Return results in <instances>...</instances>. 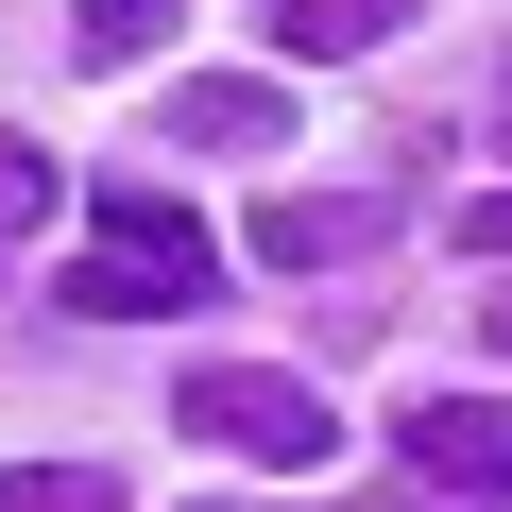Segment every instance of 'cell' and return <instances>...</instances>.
Masks as SVG:
<instances>
[{
  "instance_id": "8992f818",
  "label": "cell",
  "mask_w": 512,
  "mask_h": 512,
  "mask_svg": "<svg viewBox=\"0 0 512 512\" xmlns=\"http://www.w3.org/2000/svg\"><path fill=\"white\" fill-rule=\"evenodd\" d=\"M393 18L410 0H274V52L291 69H359V52H393Z\"/></svg>"
},
{
  "instance_id": "7c38bea8",
  "label": "cell",
  "mask_w": 512,
  "mask_h": 512,
  "mask_svg": "<svg viewBox=\"0 0 512 512\" xmlns=\"http://www.w3.org/2000/svg\"><path fill=\"white\" fill-rule=\"evenodd\" d=\"M359 512H444V495H359Z\"/></svg>"
},
{
  "instance_id": "3957f363",
  "label": "cell",
  "mask_w": 512,
  "mask_h": 512,
  "mask_svg": "<svg viewBox=\"0 0 512 512\" xmlns=\"http://www.w3.org/2000/svg\"><path fill=\"white\" fill-rule=\"evenodd\" d=\"M410 478L461 495V512H495L512 495V393H427L410 410Z\"/></svg>"
},
{
  "instance_id": "7a4b0ae2",
  "label": "cell",
  "mask_w": 512,
  "mask_h": 512,
  "mask_svg": "<svg viewBox=\"0 0 512 512\" xmlns=\"http://www.w3.org/2000/svg\"><path fill=\"white\" fill-rule=\"evenodd\" d=\"M171 427L188 444H222V461H256V478H308L342 427H325V393L308 376H274V359H205L188 393H171Z\"/></svg>"
},
{
  "instance_id": "4fadbf2b",
  "label": "cell",
  "mask_w": 512,
  "mask_h": 512,
  "mask_svg": "<svg viewBox=\"0 0 512 512\" xmlns=\"http://www.w3.org/2000/svg\"><path fill=\"white\" fill-rule=\"evenodd\" d=\"M495 359H512V291H495Z\"/></svg>"
},
{
  "instance_id": "30bf717a",
  "label": "cell",
  "mask_w": 512,
  "mask_h": 512,
  "mask_svg": "<svg viewBox=\"0 0 512 512\" xmlns=\"http://www.w3.org/2000/svg\"><path fill=\"white\" fill-rule=\"evenodd\" d=\"M461 239H478V256H512V188H478V205H461Z\"/></svg>"
},
{
  "instance_id": "6da1fadb",
  "label": "cell",
  "mask_w": 512,
  "mask_h": 512,
  "mask_svg": "<svg viewBox=\"0 0 512 512\" xmlns=\"http://www.w3.org/2000/svg\"><path fill=\"white\" fill-rule=\"evenodd\" d=\"M52 291H69L86 325H171V308L222 291V239H205L171 188H103V205H86V256H69Z\"/></svg>"
},
{
  "instance_id": "52a82bcc",
  "label": "cell",
  "mask_w": 512,
  "mask_h": 512,
  "mask_svg": "<svg viewBox=\"0 0 512 512\" xmlns=\"http://www.w3.org/2000/svg\"><path fill=\"white\" fill-rule=\"evenodd\" d=\"M171 18H188V0H69V52H86V69H137Z\"/></svg>"
},
{
  "instance_id": "ba28073f",
  "label": "cell",
  "mask_w": 512,
  "mask_h": 512,
  "mask_svg": "<svg viewBox=\"0 0 512 512\" xmlns=\"http://www.w3.org/2000/svg\"><path fill=\"white\" fill-rule=\"evenodd\" d=\"M0 512H120V478H103V461H18Z\"/></svg>"
},
{
  "instance_id": "277c9868",
  "label": "cell",
  "mask_w": 512,
  "mask_h": 512,
  "mask_svg": "<svg viewBox=\"0 0 512 512\" xmlns=\"http://www.w3.org/2000/svg\"><path fill=\"white\" fill-rule=\"evenodd\" d=\"M376 239H393V205H376V188H274L239 256H256V274H342V256H376Z\"/></svg>"
},
{
  "instance_id": "9c48e42d",
  "label": "cell",
  "mask_w": 512,
  "mask_h": 512,
  "mask_svg": "<svg viewBox=\"0 0 512 512\" xmlns=\"http://www.w3.org/2000/svg\"><path fill=\"white\" fill-rule=\"evenodd\" d=\"M18 222H52V154H35V137H0V239H18Z\"/></svg>"
},
{
  "instance_id": "5b68a950",
  "label": "cell",
  "mask_w": 512,
  "mask_h": 512,
  "mask_svg": "<svg viewBox=\"0 0 512 512\" xmlns=\"http://www.w3.org/2000/svg\"><path fill=\"white\" fill-rule=\"evenodd\" d=\"M188 137H205V154H274L291 103L256 86V69H205V86H171V154H188Z\"/></svg>"
},
{
  "instance_id": "8fae6325",
  "label": "cell",
  "mask_w": 512,
  "mask_h": 512,
  "mask_svg": "<svg viewBox=\"0 0 512 512\" xmlns=\"http://www.w3.org/2000/svg\"><path fill=\"white\" fill-rule=\"evenodd\" d=\"M478 154H512V52H495V86H478Z\"/></svg>"
}]
</instances>
